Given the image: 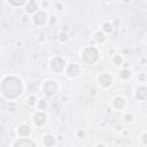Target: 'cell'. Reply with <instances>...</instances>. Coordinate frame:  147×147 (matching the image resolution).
Here are the masks:
<instances>
[{
	"label": "cell",
	"instance_id": "6da1fadb",
	"mask_svg": "<svg viewBox=\"0 0 147 147\" xmlns=\"http://www.w3.org/2000/svg\"><path fill=\"white\" fill-rule=\"evenodd\" d=\"M100 82L102 83V85L107 86V85H109L110 83H112V78H110L108 75H102L100 77Z\"/></svg>",
	"mask_w": 147,
	"mask_h": 147
},
{
	"label": "cell",
	"instance_id": "7a4b0ae2",
	"mask_svg": "<svg viewBox=\"0 0 147 147\" xmlns=\"http://www.w3.org/2000/svg\"><path fill=\"white\" fill-rule=\"evenodd\" d=\"M20 131L23 133V134H28V133H29V128L27 129V126H22Z\"/></svg>",
	"mask_w": 147,
	"mask_h": 147
},
{
	"label": "cell",
	"instance_id": "3957f363",
	"mask_svg": "<svg viewBox=\"0 0 147 147\" xmlns=\"http://www.w3.org/2000/svg\"><path fill=\"white\" fill-rule=\"evenodd\" d=\"M52 141H53V139H52V137H51V136H47V137H45V144L50 145Z\"/></svg>",
	"mask_w": 147,
	"mask_h": 147
}]
</instances>
